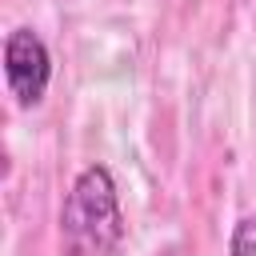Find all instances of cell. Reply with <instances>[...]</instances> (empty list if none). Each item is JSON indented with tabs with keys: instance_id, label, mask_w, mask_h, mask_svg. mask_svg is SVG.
I'll list each match as a JSON object with an SVG mask.
<instances>
[{
	"instance_id": "obj_1",
	"label": "cell",
	"mask_w": 256,
	"mask_h": 256,
	"mask_svg": "<svg viewBox=\"0 0 256 256\" xmlns=\"http://www.w3.org/2000/svg\"><path fill=\"white\" fill-rule=\"evenodd\" d=\"M60 228L72 256H112V248L124 236V216L112 172L104 164H92L76 176L60 212Z\"/></svg>"
},
{
	"instance_id": "obj_2",
	"label": "cell",
	"mask_w": 256,
	"mask_h": 256,
	"mask_svg": "<svg viewBox=\"0 0 256 256\" xmlns=\"http://www.w3.org/2000/svg\"><path fill=\"white\" fill-rule=\"evenodd\" d=\"M4 76H8V88L20 104H36L48 88V76H52V60H48V48L44 40L32 32V28H16L4 44Z\"/></svg>"
},
{
	"instance_id": "obj_3",
	"label": "cell",
	"mask_w": 256,
	"mask_h": 256,
	"mask_svg": "<svg viewBox=\"0 0 256 256\" xmlns=\"http://www.w3.org/2000/svg\"><path fill=\"white\" fill-rule=\"evenodd\" d=\"M228 252H232V256H256V216H244V220L232 228Z\"/></svg>"
}]
</instances>
